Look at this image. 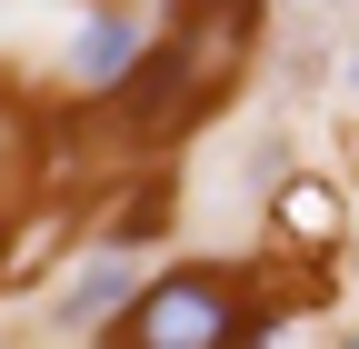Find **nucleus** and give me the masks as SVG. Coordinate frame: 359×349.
Segmentation results:
<instances>
[{
    "instance_id": "2",
    "label": "nucleus",
    "mask_w": 359,
    "mask_h": 349,
    "mask_svg": "<svg viewBox=\"0 0 359 349\" xmlns=\"http://www.w3.org/2000/svg\"><path fill=\"white\" fill-rule=\"evenodd\" d=\"M130 60H140V30H130V20H90L80 30V80H90V90H120Z\"/></svg>"
},
{
    "instance_id": "3",
    "label": "nucleus",
    "mask_w": 359,
    "mask_h": 349,
    "mask_svg": "<svg viewBox=\"0 0 359 349\" xmlns=\"http://www.w3.org/2000/svg\"><path fill=\"white\" fill-rule=\"evenodd\" d=\"M120 299H130V270H120V259H100V270H80V280H70L60 320H70V329H90V320H110Z\"/></svg>"
},
{
    "instance_id": "1",
    "label": "nucleus",
    "mask_w": 359,
    "mask_h": 349,
    "mask_svg": "<svg viewBox=\"0 0 359 349\" xmlns=\"http://www.w3.org/2000/svg\"><path fill=\"white\" fill-rule=\"evenodd\" d=\"M130 339L140 349H219V339H240V310L219 280H170L130 310Z\"/></svg>"
},
{
    "instance_id": "4",
    "label": "nucleus",
    "mask_w": 359,
    "mask_h": 349,
    "mask_svg": "<svg viewBox=\"0 0 359 349\" xmlns=\"http://www.w3.org/2000/svg\"><path fill=\"white\" fill-rule=\"evenodd\" d=\"M290 220L299 230H330V190H290Z\"/></svg>"
}]
</instances>
